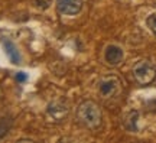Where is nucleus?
I'll list each match as a JSON object with an SVG mask.
<instances>
[{
  "label": "nucleus",
  "instance_id": "8",
  "mask_svg": "<svg viewBox=\"0 0 156 143\" xmlns=\"http://www.w3.org/2000/svg\"><path fill=\"white\" fill-rule=\"evenodd\" d=\"M137 117H139V114H137V111H130L129 114H126V117H124V127L127 129V130H130V132H136L137 130Z\"/></svg>",
  "mask_w": 156,
  "mask_h": 143
},
{
  "label": "nucleus",
  "instance_id": "9",
  "mask_svg": "<svg viewBox=\"0 0 156 143\" xmlns=\"http://www.w3.org/2000/svg\"><path fill=\"white\" fill-rule=\"evenodd\" d=\"M12 124H13V120L10 117H2L0 119V140L7 136V133L10 132L12 129Z\"/></svg>",
  "mask_w": 156,
  "mask_h": 143
},
{
  "label": "nucleus",
  "instance_id": "12",
  "mask_svg": "<svg viewBox=\"0 0 156 143\" xmlns=\"http://www.w3.org/2000/svg\"><path fill=\"white\" fill-rule=\"evenodd\" d=\"M26 74L25 72H17L16 74V81H19V83H23V81H26Z\"/></svg>",
  "mask_w": 156,
  "mask_h": 143
},
{
  "label": "nucleus",
  "instance_id": "2",
  "mask_svg": "<svg viewBox=\"0 0 156 143\" xmlns=\"http://www.w3.org/2000/svg\"><path fill=\"white\" fill-rule=\"evenodd\" d=\"M122 81L117 75H106L98 81V85H97L98 95L104 100L117 98L122 94Z\"/></svg>",
  "mask_w": 156,
  "mask_h": 143
},
{
  "label": "nucleus",
  "instance_id": "7",
  "mask_svg": "<svg viewBox=\"0 0 156 143\" xmlns=\"http://www.w3.org/2000/svg\"><path fill=\"white\" fill-rule=\"evenodd\" d=\"M3 46H5V49H6V54L9 55V59H10L13 64H19V62H20V54H19V51H17L16 45L13 44L12 41L5 39V41H3Z\"/></svg>",
  "mask_w": 156,
  "mask_h": 143
},
{
  "label": "nucleus",
  "instance_id": "5",
  "mask_svg": "<svg viewBox=\"0 0 156 143\" xmlns=\"http://www.w3.org/2000/svg\"><path fill=\"white\" fill-rule=\"evenodd\" d=\"M84 0H56L58 10L64 15H77L81 12Z\"/></svg>",
  "mask_w": 156,
  "mask_h": 143
},
{
  "label": "nucleus",
  "instance_id": "13",
  "mask_svg": "<svg viewBox=\"0 0 156 143\" xmlns=\"http://www.w3.org/2000/svg\"><path fill=\"white\" fill-rule=\"evenodd\" d=\"M3 95V91H2V87H0V97Z\"/></svg>",
  "mask_w": 156,
  "mask_h": 143
},
{
  "label": "nucleus",
  "instance_id": "1",
  "mask_svg": "<svg viewBox=\"0 0 156 143\" xmlns=\"http://www.w3.org/2000/svg\"><path fill=\"white\" fill-rule=\"evenodd\" d=\"M77 120L85 129L90 130H98L103 124V113L100 105L93 100H85L77 107Z\"/></svg>",
  "mask_w": 156,
  "mask_h": 143
},
{
  "label": "nucleus",
  "instance_id": "6",
  "mask_svg": "<svg viewBox=\"0 0 156 143\" xmlns=\"http://www.w3.org/2000/svg\"><path fill=\"white\" fill-rule=\"evenodd\" d=\"M123 56H124L123 49L120 46H117V45H108L106 51H104V61L110 66L120 65L123 61Z\"/></svg>",
  "mask_w": 156,
  "mask_h": 143
},
{
  "label": "nucleus",
  "instance_id": "4",
  "mask_svg": "<svg viewBox=\"0 0 156 143\" xmlns=\"http://www.w3.org/2000/svg\"><path fill=\"white\" fill-rule=\"evenodd\" d=\"M69 114V104L65 98L54 100L48 109H46V117L52 123H62Z\"/></svg>",
  "mask_w": 156,
  "mask_h": 143
},
{
  "label": "nucleus",
  "instance_id": "10",
  "mask_svg": "<svg viewBox=\"0 0 156 143\" xmlns=\"http://www.w3.org/2000/svg\"><path fill=\"white\" fill-rule=\"evenodd\" d=\"M146 23H147V28L151 29L152 32L156 35V13H152L151 16L147 17Z\"/></svg>",
  "mask_w": 156,
  "mask_h": 143
},
{
  "label": "nucleus",
  "instance_id": "11",
  "mask_svg": "<svg viewBox=\"0 0 156 143\" xmlns=\"http://www.w3.org/2000/svg\"><path fill=\"white\" fill-rule=\"evenodd\" d=\"M51 0H36V6L41 7V9H46L48 6H49Z\"/></svg>",
  "mask_w": 156,
  "mask_h": 143
},
{
  "label": "nucleus",
  "instance_id": "3",
  "mask_svg": "<svg viewBox=\"0 0 156 143\" xmlns=\"http://www.w3.org/2000/svg\"><path fill=\"white\" fill-rule=\"evenodd\" d=\"M132 74L139 85H149L156 80V66L149 61H139L133 65Z\"/></svg>",
  "mask_w": 156,
  "mask_h": 143
}]
</instances>
